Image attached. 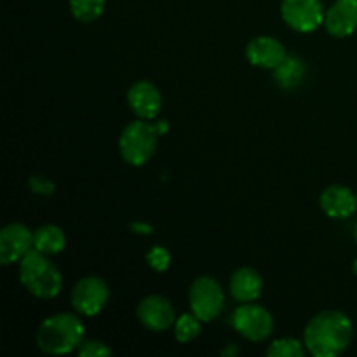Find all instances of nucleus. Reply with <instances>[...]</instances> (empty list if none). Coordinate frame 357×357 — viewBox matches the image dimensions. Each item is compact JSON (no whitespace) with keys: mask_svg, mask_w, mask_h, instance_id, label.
<instances>
[{"mask_svg":"<svg viewBox=\"0 0 357 357\" xmlns=\"http://www.w3.org/2000/svg\"><path fill=\"white\" fill-rule=\"evenodd\" d=\"M352 342V323L340 310H324L309 321L303 333L307 351L316 357L340 356Z\"/></svg>","mask_w":357,"mask_h":357,"instance_id":"nucleus-1","label":"nucleus"},{"mask_svg":"<svg viewBox=\"0 0 357 357\" xmlns=\"http://www.w3.org/2000/svg\"><path fill=\"white\" fill-rule=\"evenodd\" d=\"M35 340H37V347L45 354H68L79 349V345L84 342V324L75 314H54L42 321Z\"/></svg>","mask_w":357,"mask_h":357,"instance_id":"nucleus-2","label":"nucleus"},{"mask_svg":"<svg viewBox=\"0 0 357 357\" xmlns=\"http://www.w3.org/2000/svg\"><path fill=\"white\" fill-rule=\"evenodd\" d=\"M20 281L28 293L42 300H51L59 295L63 279L56 265L47 255L31 250L20 260Z\"/></svg>","mask_w":357,"mask_h":357,"instance_id":"nucleus-3","label":"nucleus"},{"mask_svg":"<svg viewBox=\"0 0 357 357\" xmlns=\"http://www.w3.org/2000/svg\"><path fill=\"white\" fill-rule=\"evenodd\" d=\"M157 128L150 124L149 121L131 122L126 126L119 139V150H121L122 159L131 166H143L150 160V157L155 153L157 146Z\"/></svg>","mask_w":357,"mask_h":357,"instance_id":"nucleus-4","label":"nucleus"},{"mask_svg":"<svg viewBox=\"0 0 357 357\" xmlns=\"http://www.w3.org/2000/svg\"><path fill=\"white\" fill-rule=\"evenodd\" d=\"M234 330L251 342H261L274 331V319L265 307L255 305L253 302L243 303L230 316Z\"/></svg>","mask_w":357,"mask_h":357,"instance_id":"nucleus-5","label":"nucleus"},{"mask_svg":"<svg viewBox=\"0 0 357 357\" xmlns=\"http://www.w3.org/2000/svg\"><path fill=\"white\" fill-rule=\"evenodd\" d=\"M188 298H190L192 314L199 317L202 323L216 319L222 314L223 303H225V295L220 282L208 275L195 279Z\"/></svg>","mask_w":357,"mask_h":357,"instance_id":"nucleus-6","label":"nucleus"},{"mask_svg":"<svg viewBox=\"0 0 357 357\" xmlns=\"http://www.w3.org/2000/svg\"><path fill=\"white\" fill-rule=\"evenodd\" d=\"M321 0H282L281 16L284 23L300 33H310L324 23Z\"/></svg>","mask_w":357,"mask_h":357,"instance_id":"nucleus-7","label":"nucleus"},{"mask_svg":"<svg viewBox=\"0 0 357 357\" xmlns=\"http://www.w3.org/2000/svg\"><path fill=\"white\" fill-rule=\"evenodd\" d=\"M108 296H110V291H108L107 282L96 275H89V278L80 279L73 286L72 305L80 316L93 317L105 309Z\"/></svg>","mask_w":357,"mask_h":357,"instance_id":"nucleus-8","label":"nucleus"},{"mask_svg":"<svg viewBox=\"0 0 357 357\" xmlns=\"http://www.w3.org/2000/svg\"><path fill=\"white\" fill-rule=\"evenodd\" d=\"M136 316L146 330L157 331V333L166 331L176 323L174 307L171 305L169 300L160 295H150L143 298L136 309Z\"/></svg>","mask_w":357,"mask_h":357,"instance_id":"nucleus-9","label":"nucleus"},{"mask_svg":"<svg viewBox=\"0 0 357 357\" xmlns=\"http://www.w3.org/2000/svg\"><path fill=\"white\" fill-rule=\"evenodd\" d=\"M33 250V232L21 223H10L0 232V264L10 265L20 261Z\"/></svg>","mask_w":357,"mask_h":357,"instance_id":"nucleus-10","label":"nucleus"},{"mask_svg":"<svg viewBox=\"0 0 357 357\" xmlns=\"http://www.w3.org/2000/svg\"><path fill=\"white\" fill-rule=\"evenodd\" d=\"M128 103L136 117L143 119V121H152L159 115L160 107H162V96L152 82L139 80L129 87Z\"/></svg>","mask_w":357,"mask_h":357,"instance_id":"nucleus-11","label":"nucleus"},{"mask_svg":"<svg viewBox=\"0 0 357 357\" xmlns=\"http://www.w3.org/2000/svg\"><path fill=\"white\" fill-rule=\"evenodd\" d=\"M246 58L251 65L265 70H275L286 58V49L278 38L260 35L246 47Z\"/></svg>","mask_w":357,"mask_h":357,"instance_id":"nucleus-12","label":"nucleus"},{"mask_svg":"<svg viewBox=\"0 0 357 357\" xmlns=\"http://www.w3.org/2000/svg\"><path fill=\"white\" fill-rule=\"evenodd\" d=\"M324 26L333 37H351L357 30V0H337L324 14Z\"/></svg>","mask_w":357,"mask_h":357,"instance_id":"nucleus-13","label":"nucleus"},{"mask_svg":"<svg viewBox=\"0 0 357 357\" xmlns=\"http://www.w3.org/2000/svg\"><path fill=\"white\" fill-rule=\"evenodd\" d=\"M321 208L330 218H349L357 209V194L344 185H331L321 194Z\"/></svg>","mask_w":357,"mask_h":357,"instance_id":"nucleus-14","label":"nucleus"},{"mask_svg":"<svg viewBox=\"0 0 357 357\" xmlns=\"http://www.w3.org/2000/svg\"><path fill=\"white\" fill-rule=\"evenodd\" d=\"M261 289H264V281L255 268H239L234 272L232 279H230V293L237 302H255L260 298Z\"/></svg>","mask_w":357,"mask_h":357,"instance_id":"nucleus-15","label":"nucleus"},{"mask_svg":"<svg viewBox=\"0 0 357 357\" xmlns=\"http://www.w3.org/2000/svg\"><path fill=\"white\" fill-rule=\"evenodd\" d=\"M66 236L59 227L44 225L33 232V250L44 255H56L65 250Z\"/></svg>","mask_w":357,"mask_h":357,"instance_id":"nucleus-16","label":"nucleus"},{"mask_svg":"<svg viewBox=\"0 0 357 357\" xmlns=\"http://www.w3.org/2000/svg\"><path fill=\"white\" fill-rule=\"evenodd\" d=\"M305 63L300 58H288L286 56L284 61L274 70L275 82L281 84L282 87H296L302 84L303 77H305Z\"/></svg>","mask_w":357,"mask_h":357,"instance_id":"nucleus-17","label":"nucleus"},{"mask_svg":"<svg viewBox=\"0 0 357 357\" xmlns=\"http://www.w3.org/2000/svg\"><path fill=\"white\" fill-rule=\"evenodd\" d=\"M107 0H70V10L80 23H93L103 14Z\"/></svg>","mask_w":357,"mask_h":357,"instance_id":"nucleus-18","label":"nucleus"},{"mask_svg":"<svg viewBox=\"0 0 357 357\" xmlns=\"http://www.w3.org/2000/svg\"><path fill=\"white\" fill-rule=\"evenodd\" d=\"M201 323L202 321L195 317L194 314H183L181 317H178L176 323H174V337H176V340L180 344H187V342L194 340L201 333Z\"/></svg>","mask_w":357,"mask_h":357,"instance_id":"nucleus-19","label":"nucleus"},{"mask_svg":"<svg viewBox=\"0 0 357 357\" xmlns=\"http://www.w3.org/2000/svg\"><path fill=\"white\" fill-rule=\"evenodd\" d=\"M302 342L296 338H279V340L272 342L268 347L267 356L268 357H302L305 354Z\"/></svg>","mask_w":357,"mask_h":357,"instance_id":"nucleus-20","label":"nucleus"},{"mask_svg":"<svg viewBox=\"0 0 357 357\" xmlns=\"http://www.w3.org/2000/svg\"><path fill=\"white\" fill-rule=\"evenodd\" d=\"M80 357H108L112 356V349L100 340H86L79 345Z\"/></svg>","mask_w":357,"mask_h":357,"instance_id":"nucleus-21","label":"nucleus"},{"mask_svg":"<svg viewBox=\"0 0 357 357\" xmlns=\"http://www.w3.org/2000/svg\"><path fill=\"white\" fill-rule=\"evenodd\" d=\"M146 261L152 268L155 271L164 272L171 264V255L167 253V250H164L162 246H153L152 250L146 253Z\"/></svg>","mask_w":357,"mask_h":357,"instance_id":"nucleus-22","label":"nucleus"},{"mask_svg":"<svg viewBox=\"0 0 357 357\" xmlns=\"http://www.w3.org/2000/svg\"><path fill=\"white\" fill-rule=\"evenodd\" d=\"M155 128H157V132H159V135H164V132L167 131L166 122H159V124H155Z\"/></svg>","mask_w":357,"mask_h":357,"instance_id":"nucleus-23","label":"nucleus"},{"mask_svg":"<svg viewBox=\"0 0 357 357\" xmlns=\"http://www.w3.org/2000/svg\"><path fill=\"white\" fill-rule=\"evenodd\" d=\"M352 271H354V274L357 275V258H356V261H354V265H352Z\"/></svg>","mask_w":357,"mask_h":357,"instance_id":"nucleus-24","label":"nucleus"},{"mask_svg":"<svg viewBox=\"0 0 357 357\" xmlns=\"http://www.w3.org/2000/svg\"><path fill=\"white\" fill-rule=\"evenodd\" d=\"M354 239H356V243H357V223H356V227H354Z\"/></svg>","mask_w":357,"mask_h":357,"instance_id":"nucleus-25","label":"nucleus"}]
</instances>
